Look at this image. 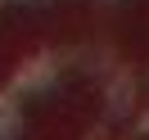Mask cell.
I'll return each instance as SVG.
<instances>
[{"label":"cell","mask_w":149,"mask_h":140,"mask_svg":"<svg viewBox=\"0 0 149 140\" xmlns=\"http://www.w3.org/2000/svg\"><path fill=\"white\" fill-rule=\"evenodd\" d=\"M23 136V109L14 95H0V140H18Z\"/></svg>","instance_id":"1"}]
</instances>
